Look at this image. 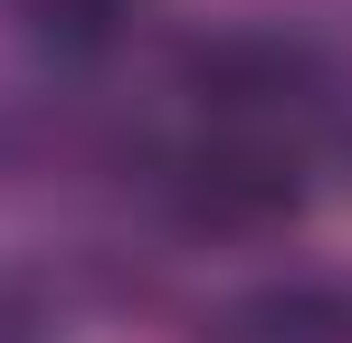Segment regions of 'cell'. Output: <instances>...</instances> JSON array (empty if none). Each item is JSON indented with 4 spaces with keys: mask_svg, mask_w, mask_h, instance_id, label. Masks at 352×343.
I'll use <instances>...</instances> for the list:
<instances>
[{
    "mask_svg": "<svg viewBox=\"0 0 352 343\" xmlns=\"http://www.w3.org/2000/svg\"><path fill=\"white\" fill-rule=\"evenodd\" d=\"M210 343H352V286H324V277L248 286L210 315Z\"/></svg>",
    "mask_w": 352,
    "mask_h": 343,
    "instance_id": "7a4b0ae2",
    "label": "cell"
},
{
    "mask_svg": "<svg viewBox=\"0 0 352 343\" xmlns=\"http://www.w3.org/2000/svg\"><path fill=\"white\" fill-rule=\"evenodd\" d=\"M10 10L58 67H96L133 39V0H10Z\"/></svg>",
    "mask_w": 352,
    "mask_h": 343,
    "instance_id": "277c9868",
    "label": "cell"
},
{
    "mask_svg": "<svg viewBox=\"0 0 352 343\" xmlns=\"http://www.w3.org/2000/svg\"><path fill=\"white\" fill-rule=\"evenodd\" d=\"M0 343H48V315L19 277H0Z\"/></svg>",
    "mask_w": 352,
    "mask_h": 343,
    "instance_id": "5b68a950",
    "label": "cell"
},
{
    "mask_svg": "<svg viewBox=\"0 0 352 343\" xmlns=\"http://www.w3.org/2000/svg\"><path fill=\"white\" fill-rule=\"evenodd\" d=\"M181 229H210V238H257V229H286L305 210V143L286 134H257V124H219L210 143L172 153L162 172Z\"/></svg>",
    "mask_w": 352,
    "mask_h": 343,
    "instance_id": "6da1fadb",
    "label": "cell"
},
{
    "mask_svg": "<svg viewBox=\"0 0 352 343\" xmlns=\"http://www.w3.org/2000/svg\"><path fill=\"white\" fill-rule=\"evenodd\" d=\"M96 124L67 105V96H38V86H10L0 96V181H58V172L96 163Z\"/></svg>",
    "mask_w": 352,
    "mask_h": 343,
    "instance_id": "3957f363",
    "label": "cell"
}]
</instances>
